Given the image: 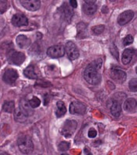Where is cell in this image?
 Segmentation results:
<instances>
[{
  "label": "cell",
  "instance_id": "6da1fadb",
  "mask_svg": "<svg viewBox=\"0 0 137 155\" xmlns=\"http://www.w3.org/2000/svg\"><path fill=\"white\" fill-rule=\"evenodd\" d=\"M102 60L97 59L90 64L84 70V77L87 83L91 85H97L101 81V75L99 73V69L101 68Z\"/></svg>",
  "mask_w": 137,
  "mask_h": 155
},
{
  "label": "cell",
  "instance_id": "d6986e66",
  "mask_svg": "<svg viewBox=\"0 0 137 155\" xmlns=\"http://www.w3.org/2000/svg\"><path fill=\"white\" fill-rule=\"evenodd\" d=\"M122 113V108L119 102L118 101H113L112 102L111 106V113L115 117H118L120 116Z\"/></svg>",
  "mask_w": 137,
  "mask_h": 155
},
{
  "label": "cell",
  "instance_id": "f546056e",
  "mask_svg": "<svg viewBox=\"0 0 137 155\" xmlns=\"http://www.w3.org/2000/svg\"><path fill=\"white\" fill-rule=\"evenodd\" d=\"M110 50L111 52V54L113 55L117 60H118V51L117 48H116L115 45H113V47H111V48H110Z\"/></svg>",
  "mask_w": 137,
  "mask_h": 155
},
{
  "label": "cell",
  "instance_id": "9a60e30c",
  "mask_svg": "<svg viewBox=\"0 0 137 155\" xmlns=\"http://www.w3.org/2000/svg\"><path fill=\"white\" fill-rule=\"evenodd\" d=\"M20 108L27 116H32L34 114V109H33L34 108L31 107L29 103V101H27L26 99H23L20 100Z\"/></svg>",
  "mask_w": 137,
  "mask_h": 155
},
{
  "label": "cell",
  "instance_id": "4dcf8cb0",
  "mask_svg": "<svg viewBox=\"0 0 137 155\" xmlns=\"http://www.w3.org/2000/svg\"><path fill=\"white\" fill-rule=\"evenodd\" d=\"M7 9V2L6 1H1L0 2V9H1V13H3Z\"/></svg>",
  "mask_w": 137,
  "mask_h": 155
},
{
  "label": "cell",
  "instance_id": "7a4b0ae2",
  "mask_svg": "<svg viewBox=\"0 0 137 155\" xmlns=\"http://www.w3.org/2000/svg\"><path fill=\"white\" fill-rule=\"evenodd\" d=\"M17 144L20 152L25 154L31 153L34 150V143L31 138L27 135H22L18 138Z\"/></svg>",
  "mask_w": 137,
  "mask_h": 155
},
{
  "label": "cell",
  "instance_id": "d6a6232c",
  "mask_svg": "<svg viewBox=\"0 0 137 155\" xmlns=\"http://www.w3.org/2000/svg\"><path fill=\"white\" fill-rule=\"evenodd\" d=\"M70 5H71L73 9H75V8L77 7V1H75V0H70Z\"/></svg>",
  "mask_w": 137,
  "mask_h": 155
},
{
  "label": "cell",
  "instance_id": "5bb4252c",
  "mask_svg": "<svg viewBox=\"0 0 137 155\" xmlns=\"http://www.w3.org/2000/svg\"><path fill=\"white\" fill-rule=\"evenodd\" d=\"M98 9V6L95 4V1H85V3L83 5V10L87 15H94Z\"/></svg>",
  "mask_w": 137,
  "mask_h": 155
},
{
  "label": "cell",
  "instance_id": "4fadbf2b",
  "mask_svg": "<svg viewBox=\"0 0 137 155\" xmlns=\"http://www.w3.org/2000/svg\"><path fill=\"white\" fill-rule=\"evenodd\" d=\"M59 11H60L61 16L63 18V19L70 23L74 13H73V9L70 8V6H69L67 2H64L62 4L61 8L59 9Z\"/></svg>",
  "mask_w": 137,
  "mask_h": 155
},
{
  "label": "cell",
  "instance_id": "7c38bea8",
  "mask_svg": "<svg viewBox=\"0 0 137 155\" xmlns=\"http://www.w3.org/2000/svg\"><path fill=\"white\" fill-rule=\"evenodd\" d=\"M134 17V12L132 10H126L122 12L118 17V23L120 26H124L129 23Z\"/></svg>",
  "mask_w": 137,
  "mask_h": 155
},
{
  "label": "cell",
  "instance_id": "7402d4cb",
  "mask_svg": "<svg viewBox=\"0 0 137 155\" xmlns=\"http://www.w3.org/2000/svg\"><path fill=\"white\" fill-rule=\"evenodd\" d=\"M67 109H66V106H65V103L62 101H59L57 102V110L55 112V116L57 117H62V116H64L66 114Z\"/></svg>",
  "mask_w": 137,
  "mask_h": 155
},
{
  "label": "cell",
  "instance_id": "8992f818",
  "mask_svg": "<svg viewBox=\"0 0 137 155\" xmlns=\"http://www.w3.org/2000/svg\"><path fill=\"white\" fill-rule=\"evenodd\" d=\"M47 54L52 58H61V57L64 56L65 54V48L61 44L50 47L47 50Z\"/></svg>",
  "mask_w": 137,
  "mask_h": 155
},
{
  "label": "cell",
  "instance_id": "d4e9b609",
  "mask_svg": "<svg viewBox=\"0 0 137 155\" xmlns=\"http://www.w3.org/2000/svg\"><path fill=\"white\" fill-rule=\"evenodd\" d=\"M104 25H98V26L92 27V32L95 35L101 34L104 32Z\"/></svg>",
  "mask_w": 137,
  "mask_h": 155
},
{
  "label": "cell",
  "instance_id": "83f0119b",
  "mask_svg": "<svg viewBox=\"0 0 137 155\" xmlns=\"http://www.w3.org/2000/svg\"><path fill=\"white\" fill-rule=\"evenodd\" d=\"M128 87H129V89L132 91V92H135L137 91V80L136 78H132V79L130 80L129 84H128Z\"/></svg>",
  "mask_w": 137,
  "mask_h": 155
},
{
  "label": "cell",
  "instance_id": "52a82bcc",
  "mask_svg": "<svg viewBox=\"0 0 137 155\" xmlns=\"http://www.w3.org/2000/svg\"><path fill=\"white\" fill-rule=\"evenodd\" d=\"M18 78V73L16 70L12 68H8L5 71L3 76H2V79L4 82L9 85H12L14 84L15 81Z\"/></svg>",
  "mask_w": 137,
  "mask_h": 155
},
{
  "label": "cell",
  "instance_id": "2e32d148",
  "mask_svg": "<svg viewBox=\"0 0 137 155\" xmlns=\"http://www.w3.org/2000/svg\"><path fill=\"white\" fill-rule=\"evenodd\" d=\"M135 51L133 48H127V49L123 51L122 54V63L124 64H128L131 61H132V58L135 55Z\"/></svg>",
  "mask_w": 137,
  "mask_h": 155
},
{
  "label": "cell",
  "instance_id": "30bf717a",
  "mask_svg": "<svg viewBox=\"0 0 137 155\" xmlns=\"http://www.w3.org/2000/svg\"><path fill=\"white\" fill-rule=\"evenodd\" d=\"M11 23L16 27H24L28 25V19L27 16L22 13H16L12 16Z\"/></svg>",
  "mask_w": 137,
  "mask_h": 155
},
{
  "label": "cell",
  "instance_id": "44dd1931",
  "mask_svg": "<svg viewBox=\"0 0 137 155\" xmlns=\"http://www.w3.org/2000/svg\"><path fill=\"white\" fill-rule=\"evenodd\" d=\"M23 74L30 79H36L37 78V73L35 72V69L33 65H29L27 68L23 71Z\"/></svg>",
  "mask_w": 137,
  "mask_h": 155
},
{
  "label": "cell",
  "instance_id": "f1b7e54d",
  "mask_svg": "<svg viewBox=\"0 0 137 155\" xmlns=\"http://www.w3.org/2000/svg\"><path fill=\"white\" fill-rule=\"evenodd\" d=\"M132 42H133V37L132 35L128 34L123 40V45L124 46H128V45H130L131 44H132Z\"/></svg>",
  "mask_w": 137,
  "mask_h": 155
},
{
  "label": "cell",
  "instance_id": "4316f807",
  "mask_svg": "<svg viewBox=\"0 0 137 155\" xmlns=\"http://www.w3.org/2000/svg\"><path fill=\"white\" fill-rule=\"evenodd\" d=\"M29 103L31 106V107L34 109V108H37L40 106V104H41V100L37 97L33 96L32 99L29 100Z\"/></svg>",
  "mask_w": 137,
  "mask_h": 155
},
{
  "label": "cell",
  "instance_id": "5b68a950",
  "mask_svg": "<svg viewBox=\"0 0 137 155\" xmlns=\"http://www.w3.org/2000/svg\"><path fill=\"white\" fill-rule=\"evenodd\" d=\"M110 75L112 79L118 83H123L126 80V73L120 68L112 67L111 69Z\"/></svg>",
  "mask_w": 137,
  "mask_h": 155
},
{
  "label": "cell",
  "instance_id": "cb8c5ba5",
  "mask_svg": "<svg viewBox=\"0 0 137 155\" xmlns=\"http://www.w3.org/2000/svg\"><path fill=\"white\" fill-rule=\"evenodd\" d=\"M78 30V37L84 38L87 36V26L84 23H80L77 26Z\"/></svg>",
  "mask_w": 137,
  "mask_h": 155
},
{
  "label": "cell",
  "instance_id": "8fae6325",
  "mask_svg": "<svg viewBox=\"0 0 137 155\" xmlns=\"http://www.w3.org/2000/svg\"><path fill=\"white\" fill-rule=\"evenodd\" d=\"M20 2L25 9L29 11H37L41 7L39 0H20Z\"/></svg>",
  "mask_w": 137,
  "mask_h": 155
},
{
  "label": "cell",
  "instance_id": "ba28073f",
  "mask_svg": "<svg viewBox=\"0 0 137 155\" xmlns=\"http://www.w3.org/2000/svg\"><path fill=\"white\" fill-rule=\"evenodd\" d=\"M25 54L22 52H18V51H12L9 54L8 56V60L11 64H16V65H20L23 63L25 61Z\"/></svg>",
  "mask_w": 137,
  "mask_h": 155
},
{
  "label": "cell",
  "instance_id": "ac0fdd59",
  "mask_svg": "<svg viewBox=\"0 0 137 155\" xmlns=\"http://www.w3.org/2000/svg\"><path fill=\"white\" fill-rule=\"evenodd\" d=\"M16 41L18 46L22 48V49L28 48L30 44H31V41H30V39L25 35H19L16 37Z\"/></svg>",
  "mask_w": 137,
  "mask_h": 155
},
{
  "label": "cell",
  "instance_id": "603a6c76",
  "mask_svg": "<svg viewBox=\"0 0 137 155\" xmlns=\"http://www.w3.org/2000/svg\"><path fill=\"white\" fill-rule=\"evenodd\" d=\"M15 103L13 101H6L2 105V111L5 113H11L14 110Z\"/></svg>",
  "mask_w": 137,
  "mask_h": 155
},
{
  "label": "cell",
  "instance_id": "484cf974",
  "mask_svg": "<svg viewBox=\"0 0 137 155\" xmlns=\"http://www.w3.org/2000/svg\"><path fill=\"white\" fill-rule=\"evenodd\" d=\"M70 143H68V142H66V141H62V142H61V143H59V146H58L59 150L62 152L66 151V150H68L69 149H70Z\"/></svg>",
  "mask_w": 137,
  "mask_h": 155
},
{
  "label": "cell",
  "instance_id": "e0dca14e",
  "mask_svg": "<svg viewBox=\"0 0 137 155\" xmlns=\"http://www.w3.org/2000/svg\"><path fill=\"white\" fill-rule=\"evenodd\" d=\"M124 109L128 113H133L136 111V101L133 98L128 99L124 102Z\"/></svg>",
  "mask_w": 137,
  "mask_h": 155
},
{
  "label": "cell",
  "instance_id": "9c48e42d",
  "mask_svg": "<svg viewBox=\"0 0 137 155\" xmlns=\"http://www.w3.org/2000/svg\"><path fill=\"white\" fill-rule=\"evenodd\" d=\"M87 111V106L82 102L75 101L70 106V113L74 115H84Z\"/></svg>",
  "mask_w": 137,
  "mask_h": 155
},
{
  "label": "cell",
  "instance_id": "ffe728a7",
  "mask_svg": "<svg viewBox=\"0 0 137 155\" xmlns=\"http://www.w3.org/2000/svg\"><path fill=\"white\" fill-rule=\"evenodd\" d=\"M27 116L22 111L20 108L15 109L14 110V120L18 123H24L27 121Z\"/></svg>",
  "mask_w": 137,
  "mask_h": 155
},
{
  "label": "cell",
  "instance_id": "1f68e13d",
  "mask_svg": "<svg viewBox=\"0 0 137 155\" xmlns=\"http://www.w3.org/2000/svg\"><path fill=\"white\" fill-rule=\"evenodd\" d=\"M97 134H98V133H97L95 129L91 128L90 129V130L88 131V137H89L90 138H94L96 137Z\"/></svg>",
  "mask_w": 137,
  "mask_h": 155
},
{
  "label": "cell",
  "instance_id": "277c9868",
  "mask_svg": "<svg viewBox=\"0 0 137 155\" xmlns=\"http://www.w3.org/2000/svg\"><path fill=\"white\" fill-rule=\"evenodd\" d=\"M65 51L67 54L69 59H70L71 61L76 60L80 56L79 50L77 45L72 41H69V42L66 43V46H65Z\"/></svg>",
  "mask_w": 137,
  "mask_h": 155
},
{
  "label": "cell",
  "instance_id": "3957f363",
  "mask_svg": "<svg viewBox=\"0 0 137 155\" xmlns=\"http://www.w3.org/2000/svg\"><path fill=\"white\" fill-rule=\"evenodd\" d=\"M77 127V123L76 120H68L65 122L62 127L61 133L66 138L71 137L75 133Z\"/></svg>",
  "mask_w": 137,
  "mask_h": 155
}]
</instances>
